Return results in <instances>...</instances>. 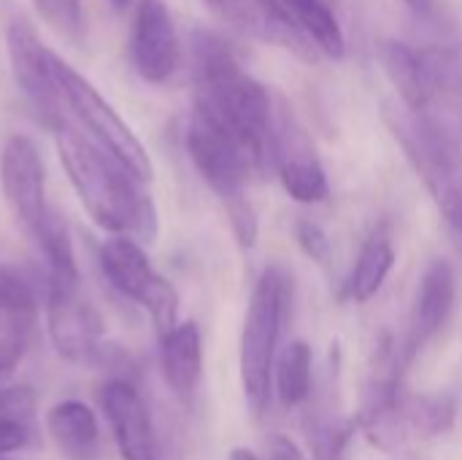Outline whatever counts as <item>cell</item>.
<instances>
[{"label": "cell", "instance_id": "11", "mask_svg": "<svg viewBox=\"0 0 462 460\" xmlns=\"http://www.w3.org/2000/svg\"><path fill=\"white\" fill-rule=\"evenodd\" d=\"M5 46H8V62H11V73L16 87L22 89V95L38 108L43 111L51 122H60V106L62 95L51 70V49H46L38 38V33L32 30L30 22L24 19H14L5 30Z\"/></svg>", "mask_w": 462, "mask_h": 460}, {"label": "cell", "instance_id": "30", "mask_svg": "<svg viewBox=\"0 0 462 460\" xmlns=\"http://www.w3.org/2000/svg\"><path fill=\"white\" fill-rule=\"evenodd\" d=\"M409 8H414L417 14H428L433 8V0H403Z\"/></svg>", "mask_w": 462, "mask_h": 460}, {"label": "cell", "instance_id": "22", "mask_svg": "<svg viewBox=\"0 0 462 460\" xmlns=\"http://www.w3.org/2000/svg\"><path fill=\"white\" fill-rule=\"evenodd\" d=\"M38 312L32 285L14 268L0 266V314L8 320H32Z\"/></svg>", "mask_w": 462, "mask_h": 460}, {"label": "cell", "instance_id": "12", "mask_svg": "<svg viewBox=\"0 0 462 460\" xmlns=\"http://www.w3.org/2000/svg\"><path fill=\"white\" fill-rule=\"evenodd\" d=\"M97 399L122 460H160L152 412L133 382L108 380L100 388Z\"/></svg>", "mask_w": 462, "mask_h": 460}, {"label": "cell", "instance_id": "29", "mask_svg": "<svg viewBox=\"0 0 462 460\" xmlns=\"http://www.w3.org/2000/svg\"><path fill=\"white\" fill-rule=\"evenodd\" d=\"M268 460H309L306 453L284 434H271L268 437Z\"/></svg>", "mask_w": 462, "mask_h": 460}, {"label": "cell", "instance_id": "33", "mask_svg": "<svg viewBox=\"0 0 462 460\" xmlns=\"http://www.w3.org/2000/svg\"><path fill=\"white\" fill-rule=\"evenodd\" d=\"M108 3H114V5H116V8H122V5H127V3H130V0H108Z\"/></svg>", "mask_w": 462, "mask_h": 460}, {"label": "cell", "instance_id": "10", "mask_svg": "<svg viewBox=\"0 0 462 460\" xmlns=\"http://www.w3.org/2000/svg\"><path fill=\"white\" fill-rule=\"evenodd\" d=\"M130 60L149 84L168 81L181 62V43L173 16L162 0H141L130 30Z\"/></svg>", "mask_w": 462, "mask_h": 460}, {"label": "cell", "instance_id": "19", "mask_svg": "<svg viewBox=\"0 0 462 460\" xmlns=\"http://www.w3.org/2000/svg\"><path fill=\"white\" fill-rule=\"evenodd\" d=\"M393 266H395L393 239H390V233L384 228H376L365 239V244H363V249H360V255L355 260L352 277L346 282V296L352 301H357V304L371 301L384 287Z\"/></svg>", "mask_w": 462, "mask_h": 460}, {"label": "cell", "instance_id": "32", "mask_svg": "<svg viewBox=\"0 0 462 460\" xmlns=\"http://www.w3.org/2000/svg\"><path fill=\"white\" fill-rule=\"evenodd\" d=\"M395 460H422L420 455H414V453H403V455H398Z\"/></svg>", "mask_w": 462, "mask_h": 460}, {"label": "cell", "instance_id": "24", "mask_svg": "<svg viewBox=\"0 0 462 460\" xmlns=\"http://www.w3.org/2000/svg\"><path fill=\"white\" fill-rule=\"evenodd\" d=\"M0 420L35 428V393L27 385H0Z\"/></svg>", "mask_w": 462, "mask_h": 460}, {"label": "cell", "instance_id": "16", "mask_svg": "<svg viewBox=\"0 0 462 460\" xmlns=\"http://www.w3.org/2000/svg\"><path fill=\"white\" fill-rule=\"evenodd\" d=\"M160 366L171 393L189 407L203 374V339L192 320L179 323L173 331L160 336Z\"/></svg>", "mask_w": 462, "mask_h": 460}, {"label": "cell", "instance_id": "4", "mask_svg": "<svg viewBox=\"0 0 462 460\" xmlns=\"http://www.w3.org/2000/svg\"><path fill=\"white\" fill-rule=\"evenodd\" d=\"M384 119L433 195L447 225L462 236V155L439 138L403 100H387Z\"/></svg>", "mask_w": 462, "mask_h": 460}, {"label": "cell", "instance_id": "17", "mask_svg": "<svg viewBox=\"0 0 462 460\" xmlns=\"http://www.w3.org/2000/svg\"><path fill=\"white\" fill-rule=\"evenodd\" d=\"M284 22L319 54L328 60H344L346 35L328 5V0H271Z\"/></svg>", "mask_w": 462, "mask_h": 460}, {"label": "cell", "instance_id": "6", "mask_svg": "<svg viewBox=\"0 0 462 460\" xmlns=\"http://www.w3.org/2000/svg\"><path fill=\"white\" fill-rule=\"evenodd\" d=\"M97 260L108 285L119 296L149 312L157 336H165L179 325V293L165 277L154 271L138 239L133 236L108 239L100 247Z\"/></svg>", "mask_w": 462, "mask_h": 460}, {"label": "cell", "instance_id": "25", "mask_svg": "<svg viewBox=\"0 0 462 460\" xmlns=\"http://www.w3.org/2000/svg\"><path fill=\"white\" fill-rule=\"evenodd\" d=\"M32 320H8L5 333L0 336V385H5L19 369L27 350V328Z\"/></svg>", "mask_w": 462, "mask_h": 460}, {"label": "cell", "instance_id": "27", "mask_svg": "<svg viewBox=\"0 0 462 460\" xmlns=\"http://www.w3.org/2000/svg\"><path fill=\"white\" fill-rule=\"evenodd\" d=\"M295 241H298V247L303 249L306 258H311L319 266H328V260L333 255V247H330L328 233L314 220L298 217V222H295Z\"/></svg>", "mask_w": 462, "mask_h": 460}, {"label": "cell", "instance_id": "14", "mask_svg": "<svg viewBox=\"0 0 462 460\" xmlns=\"http://www.w3.org/2000/svg\"><path fill=\"white\" fill-rule=\"evenodd\" d=\"M455 298H457V282H455L452 266L447 260H433L425 268L420 287H417V298H414L411 317H409L403 361L414 358L433 336L441 333V328L447 325L455 309Z\"/></svg>", "mask_w": 462, "mask_h": 460}, {"label": "cell", "instance_id": "3", "mask_svg": "<svg viewBox=\"0 0 462 460\" xmlns=\"http://www.w3.org/2000/svg\"><path fill=\"white\" fill-rule=\"evenodd\" d=\"M292 298V279L284 266H268L252 290L238 347L241 388L252 415H263L271 401L276 347Z\"/></svg>", "mask_w": 462, "mask_h": 460}, {"label": "cell", "instance_id": "13", "mask_svg": "<svg viewBox=\"0 0 462 460\" xmlns=\"http://www.w3.org/2000/svg\"><path fill=\"white\" fill-rule=\"evenodd\" d=\"M273 171L279 174V182L284 192L306 206L322 203L330 198V184L328 174L303 136V130L287 117H276V165Z\"/></svg>", "mask_w": 462, "mask_h": 460}, {"label": "cell", "instance_id": "5", "mask_svg": "<svg viewBox=\"0 0 462 460\" xmlns=\"http://www.w3.org/2000/svg\"><path fill=\"white\" fill-rule=\"evenodd\" d=\"M51 70L62 95V103L73 111L79 125L89 133V138L103 146L114 160H119L135 179L143 184L152 182L154 165L141 144V138L133 133V127L114 111V106L79 73L73 70L62 57L51 54Z\"/></svg>", "mask_w": 462, "mask_h": 460}, {"label": "cell", "instance_id": "18", "mask_svg": "<svg viewBox=\"0 0 462 460\" xmlns=\"http://www.w3.org/2000/svg\"><path fill=\"white\" fill-rule=\"evenodd\" d=\"M46 431L65 460H97L100 426L95 412L76 399L60 401L46 412Z\"/></svg>", "mask_w": 462, "mask_h": 460}, {"label": "cell", "instance_id": "7", "mask_svg": "<svg viewBox=\"0 0 462 460\" xmlns=\"http://www.w3.org/2000/svg\"><path fill=\"white\" fill-rule=\"evenodd\" d=\"M184 146L192 165L198 168L203 182L219 195L222 203L246 195V184L257 171L238 141H233L227 133H222L192 111V119L184 133Z\"/></svg>", "mask_w": 462, "mask_h": 460}, {"label": "cell", "instance_id": "28", "mask_svg": "<svg viewBox=\"0 0 462 460\" xmlns=\"http://www.w3.org/2000/svg\"><path fill=\"white\" fill-rule=\"evenodd\" d=\"M32 439V431L19 426V423H5L0 420V455L3 453H14V450H22L27 447Z\"/></svg>", "mask_w": 462, "mask_h": 460}, {"label": "cell", "instance_id": "9", "mask_svg": "<svg viewBox=\"0 0 462 460\" xmlns=\"http://www.w3.org/2000/svg\"><path fill=\"white\" fill-rule=\"evenodd\" d=\"M0 187L14 220L24 230H35L46 217V168L32 138L8 136L0 149Z\"/></svg>", "mask_w": 462, "mask_h": 460}, {"label": "cell", "instance_id": "8", "mask_svg": "<svg viewBox=\"0 0 462 460\" xmlns=\"http://www.w3.org/2000/svg\"><path fill=\"white\" fill-rule=\"evenodd\" d=\"M49 339L70 363H92L100 355L103 320L81 296V285H46Z\"/></svg>", "mask_w": 462, "mask_h": 460}, {"label": "cell", "instance_id": "15", "mask_svg": "<svg viewBox=\"0 0 462 460\" xmlns=\"http://www.w3.org/2000/svg\"><path fill=\"white\" fill-rule=\"evenodd\" d=\"M203 3L222 24H227L230 30L241 35L276 43L282 49L295 52L298 57L309 62L319 60V54L284 22V16L276 11L271 0H203Z\"/></svg>", "mask_w": 462, "mask_h": 460}, {"label": "cell", "instance_id": "31", "mask_svg": "<svg viewBox=\"0 0 462 460\" xmlns=\"http://www.w3.org/2000/svg\"><path fill=\"white\" fill-rule=\"evenodd\" d=\"M230 460H260L252 450H246V447H236L233 453H230Z\"/></svg>", "mask_w": 462, "mask_h": 460}, {"label": "cell", "instance_id": "20", "mask_svg": "<svg viewBox=\"0 0 462 460\" xmlns=\"http://www.w3.org/2000/svg\"><path fill=\"white\" fill-rule=\"evenodd\" d=\"M32 236L38 239L43 258H46V285H81L65 217L49 209L41 225L32 230Z\"/></svg>", "mask_w": 462, "mask_h": 460}, {"label": "cell", "instance_id": "23", "mask_svg": "<svg viewBox=\"0 0 462 460\" xmlns=\"http://www.w3.org/2000/svg\"><path fill=\"white\" fill-rule=\"evenodd\" d=\"M38 16L65 41H79L84 33L81 0H32Z\"/></svg>", "mask_w": 462, "mask_h": 460}, {"label": "cell", "instance_id": "21", "mask_svg": "<svg viewBox=\"0 0 462 460\" xmlns=\"http://www.w3.org/2000/svg\"><path fill=\"white\" fill-rule=\"evenodd\" d=\"M311 347L292 342L276 363V390L284 407H300L311 396Z\"/></svg>", "mask_w": 462, "mask_h": 460}, {"label": "cell", "instance_id": "2", "mask_svg": "<svg viewBox=\"0 0 462 460\" xmlns=\"http://www.w3.org/2000/svg\"><path fill=\"white\" fill-rule=\"evenodd\" d=\"M54 144L68 182L95 225L114 236L152 244L157 236V209L143 182L65 119L57 122Z\"/></svg>", "mask_w": 462, "mask_h": 460}, {"label": "cell", "instance_id": "26", "mask_svg": "<svg viewBox=\"0 0 462 460\" xmlns=\"http://www.w3.org/2000/svg\"><path fill=\"white\" fill-rule=\"evenodd\" d=\"M222 206L227 211V220H230V228H233L238 247L252 249L257 244V233H260V222H257V211H254L252 201L244 195V198H233Z\"/></svg>", "mask_w": 462, "mask_h": 460}, {"label": "cell", "instance_id": "1", "mask_svg": "<svg viewBox=\"0 0 462 460\" xmlns=\"http://www.w3.org/2000/svg\"><path fill=\"white\" fill-rule=\"evenodd\" d=\"M195 114L238 141L257 174L276 165V114L268 89L241 65L233 46L211 33H192Z\"/></svg>", "mask_w": 462, "mask_h": 460}]
</instances>
